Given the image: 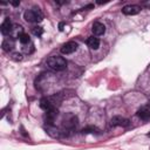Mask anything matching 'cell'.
I'll return each instance as SVG.
<instances>
[{"mask_svg":"<svg viewBox=\"0 0 150 150\" xmlns=\"http://www.w3.org/2000/svg\"><path fill=\"white\" fill-rule=\"evenodd\" d=\"M47 66H48L52 70L61 71V70L66 69V67H67V61H66V59H63L62 56L54 55V56H50V57L47 60Z\"/></svg>","mask_w":150,"mask_h":150,"instance_id":"obj_1","label":"cell"},{"mask_svg":"<svg viewBox=\"0 0 150 150\" xmlns=\"http://www.w3.org/2000/svg\"><path fill=\"white\" fill-rule=\"evenodd\" d=\"M23 19H25L27 22L38 23V22L42 21V19H43V14H42V12H41L38 7H34V8H29V9H27V11L23 13Z\"/></svg>","mask_w":150,"mask_h":150,"instance_id":"obj_2","label":"cell"},{"mask_svg":"<svg viewBox=\"0 0 150 150\" xmlns=\"http://www.w3.org/2000/svg\"><path fill=\"white\" fill-rule=\"evenodd\" d=\"M77 125V117L73 114H68L67 116H64L63 120V127L66 129H74Z\"/></svg>","mask_w":150,"mask_h":150,"instance_id":"obj_3","label":"cell"},{"mask_svg":"<svg viewBox=\"0 0 150 150\" xmlns=\"http://www.w3.org/2000/svg\"><path fill=\"white\" fill-rule=\"evenodd\" d=\"M12 29H13V25H12L9 18H6V19L2 21L1 26H0V32H1L2 35H6V36L8 35V36H11Z\"/></svg>","mask_w":150,"mask_h":150,"instance_id":"obj_4","label":"cell"},{"mask_svg":"<svg viewBox=\"0 0 150 150\" xmlns=\"http://www.w3.org/2000/svg\"><path fill=\"white\" fill-rule=\"evenodd\" d=\"M137 116L141 120H143V121H146V120L150 118V102L146 103V104H144V105H142L137 110Z\"/></svg>","mask_w":150,"mask_h":150,"instance_id":"obj_5","label":"cell"},{"mask_svg":"<svg viewBox=\"0 0 150 150\" xmlns=\"http://www.w3.org/2000/svg\"><path fill=\"white\" fill-rule=\"evenodd\" d=\"M130 124L129 120L122 117V116H114L110 120V125L111 127H128Z\"/></svg>","mask_w":150,"mask_h":150,"instance_id":"obj_6","label":"cell"},{"mask_svg":"<svg viewBox=\"0 0 150 150\" xmlns=\"http://www.w3.org/2000/svg\"><path fill=\"white\" fill-rule=\"evenodd\" d=\"M76 49H77V43L74 42V41H68V42H66V43L61 47V53L68 55V54L74 53Z\"/></svg>","mask_w":150,"mask_h":150,"instance_id":"obj_7","label":"cell"},{"mask_svg":"<svg viewBox=\"0 0 150 150\" xmlns=\"http://www.w3.org/2000/svg\"><path fill=\"white\" fill-rule=\"evenodd\" d=\"M141 7L137 5H127L122 8V13L125 15H136L141 12Z\"/></svg>","mask_w":150,"mask_h":150,"instance_id":"obj_8","label":"cell"},{"mask_svg":"<svg viewBox=\"0 0 150 150\" xmlns=\"http://www.w3.org/2000/svg\"><path fill=\"white\" fill-rule=\"evenodd\" d=\"M14 46H15V41H14V38H12V36L6 38L1 43V47L5 52H11L14 48Z\"/></svg>","mask_w":150,"mask_h":150,"instance_id":"obj_9","label":"cell"},{"mask_svg":"<svg viewBox=\"0 0 150 150\" xmlns=\"http://www.w3.org/2000/svg\"><path fill=\"white\" fill-rule=\"evenodd\" d=\"M91 30H93L95 36H100V35H103L105 33V26L101 22H94Z\"/></svg>","mask_w":150,"mask_h":150,"instance_id":"obj_10","label":"cell"},{"mask_svg":"<svg viewBox=\"0 0 150 150\" xmlns=\"http://www.w3.org/2000/svg\"><path fill=\"white\" fill-rule=\"evenodd\" d=\"M40 108L43 109L45 111H48V110H50V109H53V108H55V107H54L53 102H52L49 98L43 97V98L40 100Z\"/></svg>","mask_w":150,"mask_h":150,"instance_id":"obj_11","label":"cell"},{"mask_svg":"<svg viewBox=\"0 0 150 150\" xmlns=\"http://www.w3.org/2000/svg\"><path fill=\"white\" fill-rule=\"evenodd\" d=\"M56 116H57V109L56 108H53V109L46 111V121H47V123L53 124V122L56 118Z\"/></svg>","mask_w":150,"mask_h":150,"instance_id":"obj_12","label":"cell"},{"mask_svg":"<svg viewBox=\"0 0 150 150\" xmlns=\"http://www.w3.org/2000/svg\"><path fill=\"white\" fill-rule=\"evenodd\" d=\"M87 45H88L91 49H97V48L100 47V40H98V38L91 35V36H89V38L87 39Z\"/></svg>","mask_w":150,"mask_h":150,"instance_id":"obj_13","label":"cell"},{"mask_svg":"<svg viewBox=\"0 0 150 150\" xmlns=\"http://www.w3.org/2000/svg\"><path fill=\"white\" fill-rule=\"evenodd\" d=\"M32 33L35 35V36H41L43 34V28L40 27V26H35L32 28Z\"/></svg>","mask_w":150,"mask_h":150,"instance_id":"obj_14","label":"cell"},{"mask_svg":"<svg viewBox=\"0 0 150 150\" xmlns=\"http://www.w3.org/2000/svg\"><path fill=\"white\" fill-rule=\"evenodd\" d=\"M19 41H20L22 45H26V43H28V42L30 41V39H29L28 34H26V33H22V34L19 36Z\"/></svg>","mask_w":150,"mask_h":150,"instance_id":"obj_15","label":"cell"},{"mask_svg":"<svg viewBox=\"0 0 150 150\" xmlns=\"http://www.w3.org/2000/svg\"><path fill=\"white\" fill-rule=\"evenodd\" d=\"M14 61H21L22 60V54L21 53H18V52H15V53H13L12 54V56H11Z\"/></svg>","mask_w":150,"mask_h":150,"instance_id":"obj_16","label":"cell"},{"mask_svg":"<svg viewBox=\"0 0 150 150\" xmlns=\"http://www.w3.org/2000/svg\"><path fill=\"white\" fill-rule=\"evenodd\" d=\"M94 130H96V128L90 127V128H86V129H83V132H94Z\"/></svg>","mask_w":150,"mask_h":150,"instance_id":"obj_17","label":"cell"},{"mask_svg":"<svg viewBox=\"0 0 150 150\" xmlns=\"http://www.w3.org/2000/svg\"><path fill=\"white\" fill-rule=\"evenodd\" d=\"M11 4H12L13 6H18V5H20V1H12Z\"/></svg>","mask_w":150,"mask_h":150,"instance_id":"obj_18","label":"cell"},{"mask_svg":"<svg viewBox=\"0 0 150 150\" xmlns=\"http://www.w3.org/2000/svg\"><path fill=\"white\" fill-rule=\"evenodd\" d=\"M148 135H149V136H150V132H149V134H148Z\"/></svg>","mask_w":150,"mask_h":150,"instance_id":"obj_19","label":"cell"}]
</instances>
